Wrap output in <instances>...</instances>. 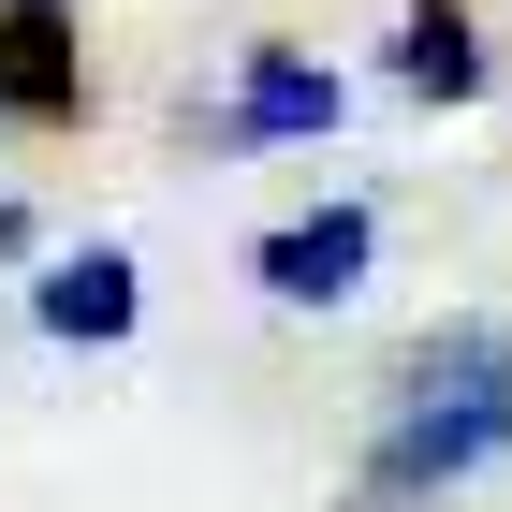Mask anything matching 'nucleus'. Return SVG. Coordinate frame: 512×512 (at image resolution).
I'll use <instances>...</instances> for the list:
<instances>
[{"mask_svg":"<svg viewBox=\"0 0 512 512\" xmlns=\"http://www.w3.org/2000/svg\"><path fill=\"white\" fill-rule=\"evenodd\" d=\"M30 322L59 337V352H118L132 322H147V278H132V249H59V264L30 278Z\"/></svg>","mask_w":512,"mask_h":512,"instance_id":"obj_4","label":"nucleus"},{"mask_svg":"<svg viewBox=\"0 0 512 512\" xmlns=\"http://www.w3.org/2000/svg\"><path fill=\"white\" fill-rule=\"evenodd\" d=\"M0 103L30 132L88 118V59H74V0H0Z\"/></svg>","mask_w":512,"mask_h":512,"instance_id":"obj_3","label":"nucleus"},{"mask_svg":"<svg viewBox=\"0 0 512 512\" xmlns=\"http://www.w3.org/2000/svg\"><path fill=\"white\" fill-rule=\"evenodd\" d=\"M512 454V322H439L381 381V439H366V512H410L439 483H469Z\"/></svg>","mask_w":512,"mask_h":512,"instance_id":"obj_1","label":"nucleus"},{"mask_svg":"<svg viewBox=\"0 0 512 512\" xmlns=\"http://www.w3.org/2000/svg\"><path fill=\"white\" fill-rule=\"evenodd\" d=\"M366 264H381V205H308V220H278V235L249 249L264 308H352Z\"/></svg>","mask_w":512,"mask_h":512,"instance_id":"obj_2","label":"nucleus"},{"mask_svg":"<svg viewBox=\"0 0 512 512\" xmlns=\"http://www.w3.org/2000/svg\"><path fill=\"white\" fill-rule=\"evenodd\" d=\"M15 249H30V205H0V264H15Z\"/></svg>","mask_w":512,"mask_h":512,"instance_id":"obj_7","label":"nucleus"},{"mask_svg":"<svg viewBox=\"0 0 512 512\" xmlns=\"http://www.w3.org/2000/svg\"><path fill=\"white\" fill-rule=\"evenodd\" d=\"M395 88H410V103H483V88H498L469 0H410V15H395Z\"/></svg>","mask_w":512,"mask_h":512,"instance_id":"obj_6","label":"nucleus"},{"mask_svg":"<svg viewBox=\"0 0 512 512\" xmlns=\"http://www.w3.org/2000/svg\"><path fill=\"white\" fill-rule=\"evenodd\" d=\"M220 147H308V132H337V74L322 59H293V44H249V74H235V103H220Z\"/></svg>","mask_w":512,"mask_h":512,"instance_id":"obj_5","label":"nucleus"}]
</instances>
